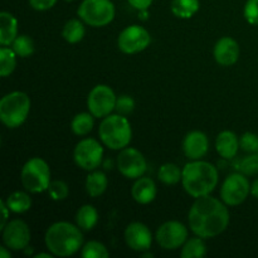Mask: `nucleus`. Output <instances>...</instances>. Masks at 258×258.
Returning <instances> with one entry per match:
<instances>
[{"instance_id": "obj_1", "label": "nucleus", "mask_w": 258, "mask_h": 258, "mask_svg": "<svg viewBox=\"0 0 258 258\" xmlns=\"http://www.w3.org/2000/svg\"><path fill=\"white\" fill-rule=\"evenodd\" d=\"M189 228L202 238H214L227 229L229 211L222 199L209 196L196 198L188 213Z\"/></svg>"}, {"instance_id": "obj_2", "label": "nucleus", "mask_w": 258, "mask_h": 258, "mask_svg": "<svg viewBox=\"0 0 258 258\" xmlns=\"http://www.w3.org/2000/svg\"><path fill=\"white\" fill-rule=\"evenodd\" d=\"M218 170L208 161L190 160L183 168L181 184L186 193L193 198L209 196L218 185Z\"/></svg>"}, {"instance_id": "obj_3", "label": "nucleus", "mask_w": 258, "mask_h": 258, "mask_svg": "<svg viewBox=\"0 0 258 258\" xmlns=\"http://www.w3.org/2000/svg\"><path fill=\"white\" fill-rule=\"evenodd\" d=\"M81 231L80 227L70 222H55L45 232L47 249L53 256H73L83 247V234Z\"/></svg>"}, {"instance_id": "obj_4", "label": "nucleus", "mask_w": 258, "mask_h": 258, "mask_svg": "<svg viewBox=\"0 0 258 258\" xmlns=\"http://www.w3.org/2000/svg\"><path fill=\"white\" fill-rule=\"evenodd\" d=\"M101 143L111 150H122L127 148L133 139V128L123 115H108L103 117L98 126Z\"/></svg>"}, {"instance_id": "obj_5", "label": "nucleus", "mask_w": 258, "mask_h": 258, "mask_svg": "<svg viewBox=\"0 0 258 258\" xmlns=\"http://www.w3.org/2000/svg\"><path fill=\"white\" fill-rule=\"evenodd\" d=\"M30 98L22 91H14L0 101V120L7 127L17 128L22 126L30 112Z\"/></svg>"}, {"instance_id": "obj_6", "label": "nucleus", "mask_w": 258, "mask_h": 258, "mask_svg": "<svg viewBox=\"0 0 258 258\" xmlns=\"http://www.w3.org/2000/svg\"><path fill=\"white\" fill-rule=\"evenodd\" d=\"M20 181L23 188L33 194L48 190L50 184V169L47 161L42 158H30L20 173Z\"/></svg>"}, {"instance_id": "obj_7", "label": "nucleus", "mask_w": 258, "mask_h": 258, "mask_svg": "<svg viewBox=\"0 0 258 258\" xmlns=\"http://www.w3.org/2000/svg\"><path fill=\"white\" fill-rule=\"evenodd\" d=\"M115 14V5L111 0H83L77 9L78 18L93 28L110 24Z\"/></svg>"}, {"instance_id": "obj_8", "label": "nucleus", "mask_w": 258, "mask_h": 258, "mask_svg": "<svg viewBox=\"0 0 258 258\" xmlns=\"http://www.w3.org/2000/svg\"><path fill=\"white\" fill-rule=\"evenodd\" d=\"M103 148L96 139L87 138L81 140L73 150V160L78 168L93 171L102 164Z\"/></svg>"}, {"instance_id": "obj_9", "label": "nucleus", "mask_w": 258, "mask_h": 258, "mask_svg": "<svg viewBox=\"0 0 258 258\" xmlns=\"http://www.w3.org/2000/svg\"><path fill=\"white\" fill-rule=\"evenodd\" d=\"M219 194L221 199L227 206H239L251 194V183L244 174L233 173L224 179Z\"/></svg>"}, {"instance_id": "obj_10", "label": "nucleus", "mask_w": 258, "mask_h": 258, "mask_svg": "<svg viewBox=\"0 0 258 258\" xmlns=\"http://www.w3.org/2000/svg\"><path fill=\"white\" fill-rule=\"evenodd\" d=\"M151 35L144 27L138 24L128 25L121 30L117 38V47L125 54H136L150 45Z\"/></svg>"}, {"instance_id": "obj_11", "label": "nucleus", "mask_w": 258, "mask_h": 258, "mask_svg": "<svg viewBox=\"0 0 258 258\" xmlns=\"http://www.w3.org/2000/svg\"><path fill=\"white\" fill-rule=\"evenodd\" d=\"M116 100L117 97L110 86L97 85L88 93L87 108L96 118H103L115 110Z\"/></svg>"}, {"instance_id": "obj_12", "label": "nucleus", "mask_w": 258, "mask_h": 258, "mask_svg": "<svg viewBox=\"0 0 258 258\" xmlns=\"http://www.w3.org/2000/svg\"><path fill=\"white\" fill-rule=\"evenodd\" d=\"M159 246L165 251H174L183 246L188 239V228L181 222L168 221L161 224L155 234Z\"/></svg>"}, {"instance_id": "obj_13", "label": "nucleus", "mask_w": 258, "mask_h": 258, "mask_svg": "<svg viewBox=\"0 0 258 258\" xmlns=\"http://www.w3.org/2000/svg\"><path fill=\"white\" fill-rule=\"evenodd\" d=\"M118 171L127 179H139L144 176L148 169L145 156L135 148H125L120 151L116 160Z\"/></svg>"}, {"instance_id": "obj_14", "label": "nucleus", "mask_w": 258, "mask_h": 258, "mask_svg": "<svg viewBox=\"0 0 258 258\" xmlns=\"http://www.w3.org/2000/svg\"><path fill=\"white\" fill-rule=\"evenodd\" d=\"M2 237L4 246L12 251H23L28 248L30 243L29 226L22 219H13L7 223V226L2 229Z\"/></svg>"}, {"instance_id": "obj_15", "label": "nucleus", "mask_w": 258, "mask_h": 258, "mask_svg": "<svg viewBox=\"0 0 258 258\" xmlns=\"http://www.w3.org/2000/svg\"><path fill=\"white\" fill-rule=\"evenodd\" d=\"M125 242L128 248L135 252L149 251L153 244V234L149 227L141 222H133L125 228Z\"/></svg>"}, {"instance_id": "obj_16", "label": "nucleus", "mask_w": 258, "mask_h": 258, "mask_svg": "<svg viewBox=\"0 0 258 258\" xmlns=\"http://www.w3.org/2000/svg\"><path fill=\"white\" fill-rule=\"evenodd\" d=\"M239 54H241V49H239L238 43L231 37L221 38L214 45V59L218 64L223 66V67L236 64Z\"/></svg>"}, {"instance_id": "obj_17", "label": "nucleus", "mask_w": 258, "mask_h": 258, "mask_svg": "<svg viewBox=\"0 0 258 258\" xmlns=\"http://www.w3.org/2000/svg\"><path fill=\"white\" fill-rule=\"evenodd\" d=\"M209 150L208 136L202 131H190L183 140V151L190 160H201Z\"/></svg>"}, {"instance_id": "obj_18", "label": "nucleus", "mask_w": 258, "mask_h": 258, "mask_svg": "<svg viewBox=\"0 0 258 258\" xmlns=\"http://www.w3.org/2000/svg\"><path fill=\"white\" fill-rule=\"evenodd\" d=\"M239 138L229 130H224L218 134L216 139V149L224 160H232L236 158L239 150Z\"/></svg>"}, {"instance_id": "obj_19", "label": "nucleus", "mask_w": 258, "mask_h": 258, "mask_svg": "<svg viewBox=\"0 0 258 258\" xmlns=\"http://www.w3.org/2000/svg\"><path fill=\"white\" fill-rule=\"evenodd\" d=\"M131 196L139 204H149L156 198V185L154 180L148 176L136 179L131 188Z\"/></svg>"}, {"instance_id": "obj_20", "label": "nucleus", "mask_w": 258, "mask_h": 258, "mask_svg": "<svg viewBox=\"0 0 258 258\" xmlns=\"http://www.w3.org/2000/svg\"><path fill=\"white\" fill-rule=\"evenodd\" d=\"M18 37V20L12 13H0V44L12 45Z\"/></svg>"}, {"instance_id": "obj_21", "label": "nucleus", "mask_w": 258, "mask_h": 258, "mask_svg": "<svg viewBox=\"0 0 258 258\" xmlns=\"http://www.w3.org/2000/svg\"><path fill=\"white\" fill-rule=\"evenodd\" d=\"M108 185V179L103 171H90L86 179V191L91 198H98L106 191Z\"/></svg>"}, {"instance_id": "obj_22", "label": "nucleus", "mask_w": 258, "mask_h": 258, "mask_svg": "<svg viewBox=\"0 0 258 258\" xmlns=\"http://www.w3.org/2000/svg\"><path fill=\"white\" fill-rule=\"evenodd\" d=\"M98 222V212L91 204H85L76 213V223L82 231H91Z\"/></svg>"}, {"instance_id": "obj_23", "label": "nucleus", "mask_w": 258, "mask_h": 258, "mask_svg": "<svg viewBox=\"0 0 258 258\" xmlns=\"http://www.w3.org/2000/svg\"><path fill=\"white\" fill-rule=\"evenodd\" d=\"M8 208L10 212L15 214H22L29 211L32 208V198L25 191H14V193L9 194L8 198L5 199Z\"/></svg>"}, {"instance_id": "obj_24", "label": "nucleus", "mask_w": 258, "mask_h": 258, "mask_svg": "<svg viewBox=\"0 0 258 258\" xmlns=\"http://www.w3.org/2000/svg\"><path fill=\"white\" fill-rule=\"evenodd\" d=\"M201 8L199 0H173L171 2V13L180 19H190L198 13Z\"/></svg>"}, {"instance_id": "obj_25", "label": "nucleus", "mask_w": 258, "mask_h": 258, "mask_svg": "<svg viewBox=\"0 0 258 258\" xmlns=\"http://www.w3.org/2000/svg\"><path fill=\"white\" fill-rule=\"evenodd\" d=\"M86 29L81 19H70L62 29V37L70 44L80 43L85 38Z\"/></svg>"}, {"instance_id": "obj_26", "label": "nucleus", "mask_w": 258, "mask_h": 258, "mask_svg": "<svg viewBox=\"0 0 258 258\" xmlns=\"http://www.w3.org/2000/svg\"><path fill=\"white\" fill-rule=\"evenodd\" d=\"M202 237H193L186 239L185 243L181 246V258H201L207 254V244Z\"/></svg>"}, {"instance_id": "obj_27", "label": "nucleus", "mask_w": 258, "mask_h": 258, "mask_svg": "<svg viewBox=\"0 0 258 258\" xmlns=\"http://www.w3.org/2000/svg\"><path fill=\"white\" fill-rule=\"evenodd\" d=\"M93 117L91 112H80L71 121V130L77 136H85L93 128Z\"/></svg>"}, {"instance_id": "obj_28", "label": "nucleus", "mask_w": 258, "mask_h": 258, "mask_svg": "<svg viewBox=\"0 0 258 258\" xmlns=\"http://www.w3.org/2000/svg\"><path fill=\"white\" fill-rule=\"evenodd\" d=\"M181 176H183V170L176 164L166 163L159 168V180L166 185H175L179 181H181Z\"/></svg>"}, {"instance_id": "obj_29", "label": "nucleus", "mask_w": 258, "mask_h": 258, "mask_svg": "<svg viewBox=\"0 0 258 258\" xmlns=\"http://www.w3.org/2000/svg\"><path fill=\"white\" fill-rule=\"evenodd\" d=\"M17 57L14 50L12 48L3 45L0 48V76L8 77L14 72L17 67Z\"/></svg>"}, {"instance_id": "obj_30", "label": "nucleus", "mask_w": 258, "mask_h": 258, "mask_svg": "<svg viewBox=\"0 0 258 258\" xmlns=\"http://www.w3.org/2000/svg\"><path fill=\"white\" fill-rule=\"evenodd\" d=\"M12 49L14 50L18 57L27 58L34 53V42L29 35L20 34L12 43Z\"/></svg>"}, {"instance_id": "obj_31", "label": "nucleus", "mask_w": 258, "mask_h": 258, "mask_svg": "<svg viewBox=\"0 0 258 258\" xmlns=\"http://www.w3.org/2000/svg\"><path fill=\"white\" fill-rule=\"evenodd\" d=\"M81 256L83 258H107L110 253L103 243L98 241H90L82 247Z\"/></svg>"}, {"instance_id": "obj_32", "label": "nucleus", "mask_w": 258, "mask_h": 258, "mask_svg": "<svg viewBox=\"0 0 258 258\" xmlns=\"http://www.w3.org/2000/svg\"><path fill=\"white\" fill-rule=\"evenodd\" d=\"M238 169L242 174L246 176L257 175L258 174V153H252L249 155L244 156L242 160H239Z\"/></svg>"}, {"instance_id": "obj_33", "label": "nucleus", "mask_w": 258, "mask_h": 258, "mask_svg": "<svg viewBox=\"0 0 258 258\" xmlns=\"http://www.w3.org/2000/svg\"><path fill=\"white\" fill-rule=\"evenodd\" d=\"M48 194L55 202L64 201L70 194V188L63 180H52L48 188Z\"/></svg>"}, {"instance_id": "obj_34", "label": "nucleus", "mask_w": 258, "mask_h": 258, "mask_svg": "<svg viewBox=\"0 0 258 258\" xmlns=\"http://www.w3.org/2000/svg\"><path fill=\"white\" fill-rule=\"evenodd\" d=\"M239 146L246 153H258V135L253 133H244L239 138Z\"/></svg>"}, {"instance_id": "obj_35", "label": "nucleus", "mask_w": 258, "mask_h": 258, "mask_svg": "<svg viewBox=\"0 0 258 258\" xmlns=\"http://www.w3.org/2000/svg\"><path fill=\"white\" fill-rule=\"evenodd\" d=\"M134 108H135V101H134V98L131 96L122 95L120 97H117V100H116L115 111L117 113H120V115H130L134 111Z\"/></svg>"}, {"instance_id": "obj_36", "label": "nucleus", "mask_w": 258, "mask_h": 258, "mask_svg": "<svg viewBox=\"0 0 258 258\" xmlns=\"http://www.w3.org/2000/svg\"><path fill=\"white\" fill-rule=\"evenodd\" d=\"M243 15L247 23L258 25V0H247L243 8Z\"/></svg>"}, {"instance_id": "obj_37", "label": "nucleus", "mask_w": 258, "mask_h": 258, "mask_svg": "<svg viewBox=\"0 0 258 258\" xmlns=\"http://www.w3.org/2000/svg\"><path fill=\"white\" fill-rule=\"evenodd\" d=\"M58 0H28L30 7L33 8L37 12H45V10H49L57 4Z\"/></svg>"}, {"instance_id": "obj_38", "label": "nucleus", "mask_w": 258, "mask_h": 258, "mask_svg": "<svg viewBox=\"0 0 258 258\" xmlns=\"http://www.w3.org/2000/svg\"><path fill=\"white\" fill-rule=\"evenodd\" d=\"M128 4L131 5V7L134 8V9L136 10H148L149 8L151 7V4H153L154 0H127Z\"/></svg>"}, {"instance_id": "obj_39", "label": "nucleus", "mask_w": 258, "mask_h": 258, "mask_svg": "<svg viewBox=\"0 0 258 258\" xmlns=\"http://www.w3.org/2000/svg\"><path fill=\"white\" fill-rule=\"evenodd\" d=\"M0 208H2V212H3V218H2V223H0V229H3L5 226H7L8 222H9L8 221V218H9V212H10L4 199H2V201H0Z\"/></svg>"}, {"instance_id": "obj_40", "label": "nucleus", "mask_w": 258, "mask_h": 258, "mask_svg": "<svg viewBox=\"0 0 258 258\" xmlns=\"http://www.w3.org/2000/svg\"><path fill=\"white\" fill-rule=\"evenodd\" d=\"M251 194L254 198L258 199V178L254 179L251 184Z\"/></svg>"}, {"instance_id": "obj_41", "label": "nucleus", "mask_w": 258, "mask_h": 258, "mask_svg": "<svg viewBox=\"0 0 258 258\" xmlns=\"http://www.w3.org/2000/svg\"><path fill=\"white\" fill-rule=\"evenodd\" d=\"M0 257H2V258H10V257H12V254H10V249L8 248L7 246L0 247Z\"/></svg>"}, {"instance_id": "obj_42", "label": "nucleus", "mask_w": 258, "mask_h": 258, "mask_svg": "<svg viewBox=\"0 0 258 258\" xmlns=\"http://www.w3.org/2000/svg\"><path fill=\"white\" fill-rule=\"evenodd\" d=\"M148 15H149L148 10H140V12H139V18H140V19H143V20L148 19Z\"/></svg>"}, {"instance_id": "obj_43", "label": "nucleus", "mask_w": 258, "mask_h": 258, "mask_svg": "<svg viewBox=\"0 0 258 258\" xmlns=\"http://www.w3.org/2000/svg\"><path fill=\"white\" fill-rule=\"evenodd\" d=\"M52 256L53 254L49 252V253H38V254H35L34 258H50Z\"/></svg>"}, {"instance_id": "obj_44", "label": "nucleus", "mask_w": 258, "mask_h": 258, "mask_svg": "<svg viewBox=\"0 0 258 258\" xmlns=\"http://www.w3.org/2000/svg\"><path fill=\"white\" fill-rule=\"evenodd\" d=\"M141 257H154V254L150 253V252L145 251V252H143V253H141Z\"/></svg>"}, {"instance_id": "obj_45", "label": "nucleus", "mask_w": 258, "mask_h": 258, "mask_svg": "<svg viewBox=\"0 0 258 258\" xmlns=\"http://www.w3.org/2000/svg\"><path fill=\"white\" fill-rule=\"evenodd\" d=\"M66 2H71V0H66Z\"/></svg>"}]
</instances>
